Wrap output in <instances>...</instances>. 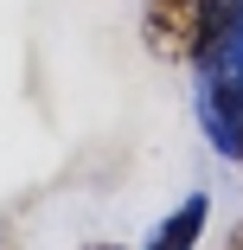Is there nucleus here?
I'll return each instance as SVG.
<instances>
[{
    "instance_id": "nucleus-1",
    "label": "nucleus",
    "mask_w": 243,
    "mask_h": 250,
    "mask_svg": "<svg viewBox=\"0 0 243 250\" xmlns=\"http://www.w3.org/2000/svg\"><path fill=\"white\" fill-rule=\"evenodd\" d=\"M199 128L211 141V154L224 161L243 154V45L199 71Z\"/></svg>"
},
{
    "instance_id": "nucleus-2",
    "label": "nucleus",
    "mask_w": 243,
    "mask_h": 250,
    "mask_svg": "<svg viewBox=\"0 0 243 250\" xmlns=\"http://www.w3.org/2000/svg\"><path fill=\"white\" fill-rule=\"evenodd\" d=\"M199 13L205 0H141V45L160 64H186L192 39H199Z\"/></svg>"
},
{
    "instance_id": "nucleus-3",
    "label": "nucleus",
    "mask_w": 243,
    "mask_h": 250,
    "mask_svg": "<svg viewBox=\"0 0 243 250\" xmlns=\"http://www.w3.org/2000/svg\"><path fill=\"white\" fill-rule=\"evenodd\" d=\"M243 45V0H205V13H199V39H192V71H205L218 64L224 52H237Z\"/></svg>"
},
{
    "instance_id": "nucleus-4",
    "label": "nucleus",
    "mask_w": 243,
    "mask_h": 250,
    "mask_svg": "<svg viewBox=\"0 0 243 250\" xmlns=\"http://www.w3.org/2000/svg\"><path fill=\"white\" fill-rule=\"evenodd\" d=\"M205 225H211V199H205V192H186L179 206L154 225V237L141 244V250H199Z\"/></svg>"
},
{
    "instance_id": "nucleus-5",
    "label": "nucleus",
    "mask_w": 243,
    "mask_h": 250,
    "mask_svg": "<svg viewBox=\"0 0 243 250\" xmlns=\"http://www.w3.org/2000/svg\"><path fill=\"white\" fill-rule=\"evenodd\" d=\"M224 250H243V218L230 225V237H224Z\"/></svg>"
},
{
    "instance_id": "nucleus-6",
    "label": "nucleus",
    "mask_w": 243,
    "mask_h": 250,
    "mask_svg": "<svg viewBox=\"0 0 243 250\" xmlns=\"http://www.w3.org/2000/svg\"><path fill=\"white\" fill-rule=\"evenodd\" d=\"M83 250H122V244H83Z\"/></svg>"
},
{
    "instance_id": "nucleus-7",
    "label": "nucleus",
    "mask_w": 243,
    "mask_h": 250,
    "mask_svg": "<svg viewBox=\"0 0 243 250\" xmlns=\"http://www.w3.org/2000/svg\"><path fill=\"white\" fill-rule=\"evenodd\" d=\"M0 250H7V237H0Z\"/></svg>"
},
{
    "instance_id": "nucleus-8",
    "label": "nucleus",
    "mask_w": 243,
    "mask_h": 250,
    "mask_svg": "<svg viewBox=\"0 0 243 250\" xmlns=\"http://www.w3.org/2000/svg\"><path fill=\"white\" fill-rule=\"evenodd\" d=\"M237 167H243V154H237Z\"/></svg>"
}]
</instances>
